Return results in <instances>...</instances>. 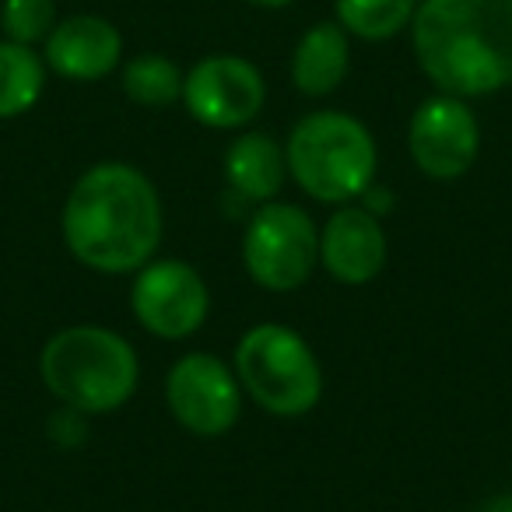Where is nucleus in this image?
I'll return each mask as SVG.
<instances>
[{
    "instance_id": "nucleus-1",
    "label": "nucleus",
    "mask_w": 512,
    "mask_h": 512,
    "mask_svg": "<svg viewBox=\"0 0 512 512\" xmlns=\"http://www.w3.org/2000/svg\"><path fill=\"white\" fill-rule=\"evenodd\" d=\"M64 242L99 274H137L162 242V200L141 169L127 162L92 165L67 193Z\"/></svg>"
},
{
    "instance_id": "nucleus-2",
    "label": "nucleus",
    "mask_w": 512,
    "mask_h": 512,
    "mask_svg": "<svg viewBox=\"0 0 512 512\" xmlns=\"http://www.w3.org/2000/svg\"><path fill=\"white\" fill-rule=\"evenodd\" d=\"M411 43L442 95H495L512 85V0H421Z\"/></svg>"
},
{
    "instance_id": "nucleus-3",
    "label": "nucleus",
    "mask_w": 512,
    "mask_h": 512,
    "mask_svg": "<svg viewBox=\"0 0 512 512\" xmlns=\"http://www.w3.org/2000/svg\"><path fill=\"white\" fill-rule=\"evenodd\" d=\"M39 372L46 390L64 407L78 414H109L134 397L141 362L123 334L81 323L46 341Z\"/></svg>"
},
{
    "instance_id": "nucleus-4",
    "label": "nucleus",
    "mask_w": 512,
    "mask_h": 512,
    "mask_svg": "<svg viewBox=\"0 0 512 512\" xmlns=\"http://www.w3.org/2000/svg\"><path fill=\"white\" fill-rule=\"evenodd\" d=\"M288 176L313 200L344 204L362 197L376 179V137L362 120L337 109H320L295 123L285 144Z\"/></svg>"
},
{
    "instance_id": "nucleus-5",
    "label": "nucleus",
    "mask_w": 512,
    "mask_h": 512,
    "mask_svg": "<svg viewBox=\"0 0 512 512\" xmlns=\"http://www.w3.org/2000/svg\"><path fill=\"white\" fill-rule=\"evenodd\" d=\"M235 376L242 390L278 418H302L323 397V369L320 358L281 323H256L235 344Z\"/></svg>"
},
{
    "instance_id": "nucleus-6",
    "label": "nucleus",
    "mask_w": 512,
    "mask_h": 512,
    "mask_svg": "<svg viewBox=\"0 0 512 512\" xmlns=\"http://www.w3.org/2000/svg\"><path fill=\"white\" fill-rule=\"evenodd\" d=\"M246 274L267 292H295L320 264V228L313 214L295 204L267 200L256 207L242 235Z\"/></svg>"
},
{
    "instance_id": "nucleus-7",
    "label": "nucleus",
    "mask_w": 512,
    "mask_h": 512,
    "mask_svg": "<svg viewBox=\"0 0 512 512\" xmlns=\"http://www.w3.org/2000/svg\"><path fill=\"white\" fill-rule=\"evenodd\" d=\"M165 404L190 435L218 439L239 421L242 383L218 355L193 351L179 358L165 376Z\"/></svg>"
},
{
    "instance_id": "nucleus-8",
    "label": "nucleus",
    "mask_w": 512,
    "mask_h": 512,
    "mask_svg": "<svg viewBox=\"0 0 512 512\" xmlns=\"http://www.w3.org/2000/svg\"><path fill=\"white\" fill-rule=\"evenodd\" d=\"M130 309L148 334L183 341L204 327L211 295L186 260H148L134 278Z\"/></svg>"
},
{
    "instance_id": "nucleus-9",
    "label": "nucleus",
    "mask_w": 512,
    "mask_h": 512,
    "mask_svg": "<svg viewBox=\"0 0 512 512\" xmlns=\"http://www.w3.org/2000/svg\"><path fill=\"white\" fill-rule=\"evenodd\" d=\"M267 85L246 57L218 53L190 67L183 78V102L197 123L211 130H239L264 109Z\"/></svg>"
},
{
    "instance_id": "nucleus-10",
    "label": "nucleus",
    "mask_w": 512,
    "mask_h": 512,
    "mask_svg": "<svg viewBox=\"0 0 512 512\" xmlns=\"http://www.w3.org/2000/svg\"><path fill=\"white\" fill-rule=\"evenodd\" d=\"M407 148L411 158L428 179H460L474 169L477 151H481V127H477L474 109L467 99L456 95H432L411 116L407 130Z\"/></svg>"
},
{
    "instance_id": "nucleus-11",
    "label": "nucleus",
    "mask_w": 512,
    "mask_h": 512,
    "mask_svg": "<svg viewBox=\"0 0 512 512\" xmlns=\"http://www.w3.org/2000/svg\"><path fill=\"white\" fill-rule=\"evenodd\" d=\"M386 232L369 207H341L320 232V264L341 285H369L386 267Z\"/></svg>"
},
{
    "instance_id": "nucleus-12",
    "label": "nucleus",
    "mask_w": 512,
    "mask_h": 512,
    "mask_svg": "<svg viewBox=\"0 0 512 512\" xmlns=\"http://www.w3.org/2000/svg\"><path fill=\"white\" fill-rule=\"evenodd\" d=\"M123 36L99 15H71L46 36V67L67 81H99L116 71Z\"/></svg>"
},
{
    "instance_id": "nucleus-13",
    "label": "nucleus",
    "mask_w": 512,
    "mask_h": 512,
    "mask_svg": "<svg viewBox=\"0 0 512 512\" xmlns=\"http://www.w3.org/2000/svg\"><path fill=\"white\" fill-rule=\"evenodd\" d=\"M351 67V46L348 32L337 22H320L299 39L292 53V81L302 95L323 99L334 88H341V81L348 78Z\"/></svg>"
},
{
    "instance_id": "nucleus-14",
    "label": "nucleus",
    "mask_w": 512,
    "mask_h": 512,
    "mask_svg": "<svg viewBox=\"0 0 512 512\" xmlns=\"http://www.w3.org/2000/svg\"><path fill=\"white\" fill-rule=\"evenodd\" d=\"M288 158L274 137L267 134H242L225 151V179L242 200H274L285 186Z\"/></svg>"
},
{
    "instance_id": "nucleus-15",
    "label": "nucleus",
    "mask_w": 512,
    "mask_h": 512,
    "mask_svg": "<svg viewBox=\"0 0 512 512\" xmlns=\"http://www.w3.org/2000/svg\"><path fill=\"white\" fill-rule=\"evenodd\" d=\"M46 88V64L32 46L0 39V120L29 113Z\"/></svg>"
},
{
    "instance_id": "nucleus-16",
    "label": "nucleus",
    "mask_w": 512,
    "mask_h": 512,
    "mask_svg": "<svg viewBox=\"0 0 512 512\" xmlns=\"http://www.w3.org/2000/svg\"><path fill=\"white\" fill-rule=\"evenodd\" d=\"M337 25L348 36L383 43L393 39L400 29H407L418 11V0H334Z\"/></svg>"
},
{
    "instance_id": "nucleus-17",
    "label": "nucleus",
    "mask_w": 512,
    "mask_h": 512,
    "mask_svg": "<svg viewBox=\"0 0 512 512\" xmlns=\"http://www.w3.org/2000/svg\"><path fill=\"white\" fill-rule=\"evenodd\" d=\"M183 78L186 74L172 64L169 57H158V53H144L134 57L120 74V85L127 92L130 102L144 109H165L176 99H183Z\"/></svg>"
},
{
    "instance_id": "nucleus-18",
    "label": "nucleus",
    "mask_w": 512,
    "mask_h": 512,
    "mask_svg": "<svg viewBox=\"0 0 512 512\" xmlns=\"http://www.w3.org/2000/svg\"><path fill=\"white\" fill-rule=\"evenodd\" d=\"M57 25V0H4L0 4V29L4 39L36 46Z\"/></svg>"
},
{
    "instance_id": "nucleus-19",
    "label": "nucleus",
    "mask_w": 512,
    "mask_h": 512,
    "mask_svg": "<svg viewBox=\"0 0 512 512\" xmlns=\"http://www.w3.org/2000/svg\"><path fill=\"white\" fill-rule=\"evenodd\" d=\"M246 4H256V8H288L295 0H246Z\"/></svg>"
}]
</instances>
